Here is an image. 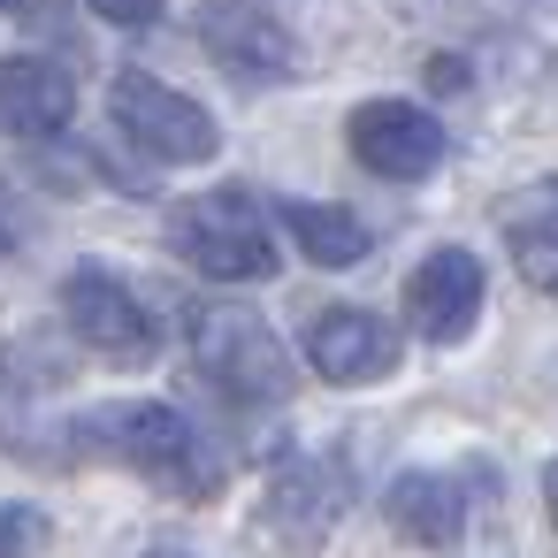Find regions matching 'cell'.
<instances>
[{"label":"cell","instance_id":"obj_10","mask_svg":"<svg viewBox=\"0 0 558 558\" xmlns=\"http://www.w3.org/2000/svg\"><path fill=\"white\" fill-rule=\"evenodd\" d=\"M306 360H314V375H322V383L360 390V383H383V375L398 367V329H390V322H375V314H360V306H337V314H322V322H314Z\"/></svg>","mask_w":558,"mask_h":558},{"label":"cell","instance_id":"obj_8","mask_svg":"<svg viewBox=\"0 0 558 558\" xmlns=\"http://www.w3.org/2000/svg\"><path fill=\"white\" fill-rule=\"evenodd\" d=\"M344 505H352V482H344L337 459L299 451V459H283V466L268 474V527H276L291 550H322V543L337 535Z\"/></svg>","mask_w":558,"mask_h":558},{"label":"cell","instance_id":"obj_17","mask_svg":"<svg viewBox=\"0 0 558 558\" xmlns=\"http://www.w3.org/2000/svg\"><path fill=\"white\" fill-rule=\"evenodd\" d=\"M543 505H550V520H558V466L543 474Z\"/></svg>","mask_w":558,"mask_h":558},{"label":"cell","instance_id":"obj_11","mask_svg":"<svg viewBox=\"0 0 558 558\" xmlns=\"http://www.w3.org/2000/svg\"><path fill=\"white\" fill-rule=\"evenodd\" d=\"M383 512H390V527H398L405 543H421V550H451V543L466 535V489H459L451 474H428V466L398 474V482L383 489Z\"/></svg>","mask_w":558,"mask_h":558},{"label":"cell","instance_id":"obj_3","mask_svg":"<svg viewBox=\"0 0 558 558\" xmlns=\"http://www.w3.org/2000/svg\"><path fill=\"white\" fill-rule=\"evenodd\" d=\"M169 238L215 283H260V276H276V238H268V222H260V207L245 192H199V199H184L177 222H169Z\"/></svg>","mask_w":558,"mask_h":558},{"label":"cell","instance_id":"obj_5","mask_svg":"<svg viewBox=\"0 0 558 558\" xmlns=\"http://www.w3.org/2000/svg\"><path fill=\"white\" fill-rule=\"evenodd\" d=\"M344 138H352L360 169H375L390 184H421L444 161V123L421 100H360L352 123H344Z\"/></svg>","mask_w":558,"mask_h":558},{"label":"cell","instance_id":"obj_15","mask_svg":"<svg viewBox=\"0 0 558 558\" xmlns=\"http://www.w3.org/2000/svg\"><path fill=\"white\" fill-rule=\"evenodd\" d=\"M93 16H108V24H154L161 16V0H85Z\"/></svg>","mask_w":558,"mask_h":558},{"label":"cell","instance_id":"obj_12","mask_svg":"<svg viewBox=\"0 0 558 558\" xmlns=\"http://www.w3.org/2000/svg\"><path fill=\"white\" fill-rule=\"evenodd\" d=\"M0 100H9V131L16 138H54L70 131V108H77V77L47 54H16L9 77H0Z\"/></svg>","mask_w":558,"mask_h":558},{"label":"cell","instance_id":"obj_1","mask_svg":"<svg viewBox=\"0 0 558 558\" xmlns=\"http://www.w3.org/2000/svg\"><path fill=\"white\" fill-rule=\"evenodd\" d=\"M192 360H199V375H207L222 398H238V405H283L291 383H299L283 337H276L253 306H238V299L192 306Z\"/></svg>","mask_w":558,"mask_h":558},{"label":"cell","instance_id":"obj_18","mask_svg":"<svg viewBox=\"0 0 558 558\" xmlns=\"http://www.w3.org/2000/svg\"><path fill=\"white\" fill-rule=\"evenodd\" d=\"M146 558H199V550H169V543H154V550H146Z\"/></svg>","mask_w":558,"mask_h":558},{"label":"cell","instance_id":"obj_6","mask_svg":"<svg viewBox=\"0 0 558 558\" xmlns=\"http://www.w3.org/2000/svg\"><path fill=\"white\" fill-rule=\"evenodd\" d=\"M62 314H70V329H77L100 360H116V367H146L154 344H161L154 322H146V306H138V291H131L123 276H108V268H70Z\"/></svg>","mask_w":558,"mask_h":558},{"label":"cell","instance_id":"obj_16","mask_svg":"<svg viewBox=\"0 0 558 558\" xmlns=\"http://www.w3.org/2000/svg\"><path fill=\"white\" fill-rule=\"evenodd\" d=\"M32 543H39V512L9 505V558H32Z\"/></svg>","mask_w":558,"mask_h":558},{"label":"cell","instance_id":"obj_14","mask_svg":"<svg viewBox=\"0 0 558 558\" xmlns=\"http://www.w3.org/2000/svg\"><path fill=\"white\" fill-rule=\"evenodd\" d=\"M283 230L299 238V253L314 260V268H352V260H367V222L352 215V207H329V199H291L283 207Z\"/></svg>","mask_w":558,"mask_h":558},{"label":"cell","instance_id":"obj_4","mask_svg":"<svg viewBox=\"0 0 558 558\" xmlns=\"http://www.w3.org/2000/svg\"><path fill=\"white\" fill-rule=\"evenodd\" d=\"M108 108H116L123 138H138L154 161H215V146H222L215 116H207L199 100H184L177 85L146 77V70H123V77L108 85Z\"/></svg>","mask_w":558,"mask_h":558},{"label":"cell","instance_id":"obj_2","mask_svg":"<svg viewBox=\"0 0 558 558\" xmlns=\"http://www.w3.org/2000/svg\"><path fill=\"white\" fill-rule=\"evenodd\" d=\"M85 428H93V444H100L108 459L138 466V474L161 482V489H184V497H215V489H222L215 451L199 444V428H192L177 405H154V398L108 405V413H93Z\"/></svg>","mask_w":558,"mask_h":558},{"label":"cell","instance_id":"obj_13","mask_svg":"<svg viewBox=\"0 0 558 558\" xmlns=\"http://www.w3.org/2000/svg\"><path fill=\"white\" fill-rule=\"evenodd\" d=\"M497 222H505L512 268H520L543 299H558V184H527V192H512V199L497 207Z\"/></svg>","mask_w":558,"mask_h":558},{"label":"cell","instance_id":"obj_9","mask_svg":"<svg viewBox=\"0 0 558 558\" xmlns=\"http://www.w3.org/2000/svg\"><path fill=\"white\" fill-rule=\"evenodd\" d=\"M199 47L215 54V70H230L245 85H276V77L299 70L291 32L260 9V0H207L199 9Z\"/></svg>","mask_w":558,"mask_h":558},{"label":"cell","instance_id":"obj_7","mask_svg":"<svg viewBox=\"0 0 558 558\" xmlns=\"http://www.w3.org/2000/svg\"><path fill=\"white\" fill-rule=\"evenodd\" d=\"M482 291H489L482 260H474L466 245H436V253L405 276V322H413V337H421V344H459V337L482 322Z\"/></svg>","mask_w":558,"mask_h":558}]
</instances>
